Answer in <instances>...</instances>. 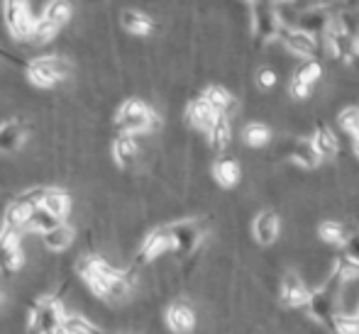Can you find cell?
Returning <instances> with one entry per match:
<instances>
[{
    "label": "cell",
    "mask_w": 359,
    "mask_h": 334,
    "mask_svg": "<svg viewBox=\"0 0 359 334\" xmlns=\"http://www.w3.org/2000/svg\"><path fill=\"white\" fill-rule=\"evenodd\" d=\"M79 273L88 288L98 298L108 302H123L130 295V278L128 273L118 271L110 266L108 261L98 259V256H83L79 261Z\"/></svg>",
    "instance_id": "1"
},
{
    "label": "cell",
    "mask_w": 359,
    "mask_h": 334,
    "mask_svg": "<svg viewBox=\"0 0 359 334\" xmlns=\"http://www.w3.org/2000/svg\"><path fill=\"white\" fill-rule=\"evenodd\" d=\"M115 127L120 134L128 137H140L149 134L159 127V115L140 98H128L115 113Z\"/></svg>",
    "instance_id": "2"
},
{
    "label": "cell",
    "mask_w": 359,
    "mask_h": 334,
    "mask_svg": "<svg viewBox=\"0 0 359 334\" xmlns=\"http://www.w3.org/2000/svg\"><path fill=\"white\" fill-rule=\"evenodd\" d=\"M64 317H67L64 302L57 295H39L29 305L27 330L29 334H59Z\"/></svg>",
    "instance_id": "3"
},
{
    "label": "cell",
    "mask_w": 359,
    "mask_h": 334,
    "mask_svg": "<svg viewBox=\"0 0 359 334\" xmlns=\"http://www.w3.org/2000/svg\"><path fill=\"white\" fill-rule=\"evenodd\" d=\"M22 71L29 83L37 85V88H54V85H59L62 81L69 78L72 64L67 59L57 57V54H47V57L29 59Z\"/></svg>",
    "instance_id": "4"
},
{
    "label": "cell",
    "mask_w": 359,
    "mask_h": 334,
    "mask_svg": "<svg viewBox=\"0 0 359 334\" xmlns=\"http://www.w3.org/2000/svg\"><path fill=\"white\" fill-rule=\"evenodd\" d=\"M208 217H191V220H179L174 225H169L171 251H176L179 256L196 251V246L201 244V239L208 232Z\"/></svg>",
    "instance_id": "5"
},
{
    "label": "cell",
    "mask_w": 359,
    "mask_h": 334,
    "mask_svg": "<svg viewBox=\"0 0 359 334\" xmlns=\"http://www.w3.org/2000/svg\"><path fill=\"white\" fill-rule=\"evenodd\" d=\"M250 20H252V34L257 44H269L276 39L279 32V20H276L274 3H250Z\"/></svg>",
    "instance_id": "6"
},
{
    "label": "cell",
    "mask_w": 359,
    "mask_h": 334,
    "mask_svg": "<svg viewBox=\"0 0 359 334\" xmlns=\"http://www.w3.org/2000/svg\"><path fill=\"white\" fill-rule=\"evenodd\" d=\"M323 34H325V42H327V47H330L332 57L340 59V62L350 64L359 54V34H352V32H347V29H342V25L337 22L332 15Z\"/></svg>",
    "instance_id": "7"
},
{
    "label": "cell",
    "mask_w": 359,
    "mask_h": 334,
    "mask_svg": "<svg viewBox=\"0 0 359 334\" xmlns=\"http://www.w3.org/2000/svg\"><path fill=\"white\" fill-rule=\"evenodd\" d=\"M3 22L15 39H27L29 42L34 20L29 15L27 3H3Z\"/></svg>",
    "instance_id": "8"
},
{
    "label": "cell",
    "mask_w": 359,
    "mask_h": 334,
    "mask_svg": "<svg viewBox=\"0 0 359 334\" xmlns=\"http://www.w3.org/2000/svg\"><path fill=\"white\" fill-rule=\"evenodd\" d=\"M308 298H311V291L301 281V276L293 268H286V273L279 281V302L288 310H298V307H306Z\"/></svg>",
    "instance_id": "9"
},
{
    "label": "cell",
    "mask_w": 359,
    "mask_h": 334,
    "mask_svg": "<svg viewBox=\"0 0 359 334\" xmlns=\"http://www.w3.org/2000/svg\"><path fill=\"white\" fill-rule=\"evenodd\" d=\"M276 39L281 42L284 52L293 54V57H298V59H316L318 39L311 37V34L301 32V29L279 27V32H276Z\"/></svg>",
    "instance_id": "10"
},
{
    "label": "cell",
    "mask_w": 359,
    "mask_h": 334,
    "mask_svg": "<svg viewBox=\"0 0 359 334\" xmlns=\"http://www.w3.org/2000/svg\"><path fill=\"white\" fill-rule=\"evenodd\" d=\"M171 251V235H169V225L166 227H156L142 239V246L137 251V264H151L154 259H159L161 254Z\"/></svg>",
    "instance_id": "11"
},
{
    "label": "cell",
    "mask_w": 359,
    "mask_h": 334,
    "mask_svg": "<svg viewBox=\"0 0 359 334\" xmlns=\"http://www.w3.org/2000/svg\"><path fill=\"white\" fill-rule=\"evenodd\" d=\"M22 266V246H20V232L3 227L0 232V271L15 273Z\"/></svg>",
    "instance_id": "12"
},
{
    "label": "cell",
    "mask_w": 359,
    "mask_h": 334,
    "mask_svg": "<svg viewBox=\"0 0 359 334\" xmlns=\"http://www.w3.org/2000/svg\"><path fill=\"white\" fill-rule=\"evenodd\" d=\"M281 235V217L274 210H259L252 222V237L257 244L271 246Z\"/></svg>",
    "instance_id": "13"
},
{
    "label": "cell",
    "mask_w": 359,
    "mask_h": 334,
    "mask_svg": "<svg viewBox=\"0 0 359 334\" xmlns=\"http://www.w3.org/2000/svg\"><path fill=\"white\" fill-rule=\"evenodd\" d=\"M201 98L205 100V103L210 105V108L215 110L217 118H227L232 120L237 115V110H240V105H237V98L230 93V90L225 88V85H208V88H203V93H201Z\"/></svg>",
    "instance_id": "14"
},
{
    "label": "cell",
    "mask_w": 359,
    "mask_h": 334,
    "mask_svg": "<svg viewBox=\"0 0 359 334\" xmlns=\"http://www.w3.org/2000/svg\"><path fill=\"white\" fill-rule=\"evenodd\" d=\"M164 320L166 327H169L174 334H191L196 327V312L189 302L179 300V302H171L164 312Z\"/></svg>",
    "instance_id": "15"
},
{
    "label": "cell",
    "mask_w": 359,
    "mask_h": 334,
    "mask_svg": "<svg viewBox=\"0 0 359 334\" xmlns=\"http://www.w3.org/2000/svg\"><path fill=\"white\" fill-rule=\"evenodd\" d=\"M215 120H217L215 110L210 108V105L205 103V100L201 98V95H198V98H194L189 105H186V123H189L194 130H198V132L208 134L210 127L215 125Z\"/></svg>",
    "instance_id": "16"
},
{
    "label": "cell",
    "mask_w": 359,
    "mask_h": 334,
    "mask_svg": "<svg viewBox=\"0 0 359 334\" xmlns=\"http://www.w3.org/2000/svg\"><path fill=\"white\" fill-rule=\"evenodd\" d=\"M29 127L22 120H5L0 125V154H13L22 146V141L27 139Z\"/></svg>",
    "instance_id": "17"
},
{
    "label": "cell",
    "mask_w": 359,
    "mask_h": 334,
    "mask_svg": "<svg viewBox=\"0 0 359 334\" xmlns=\"http://www.w3.org/2000/svg\"><path fill=\"white\" fill-rule=\"evenodd\" d=\"M311 141H313V146H316L320 161L337 159V154H340V139H337V134L332 132L325 123H316V130H313Z\"/></svg>",
    "instance_id": "18"
},
{
    "label": "cell",
    "mask_w": 359,
    "mask_h": 334,
    "mask_svg": "<svg viewBox=\"0 0 359 334\" xmlns=\"http://www.w3.org/2000/svg\"><path fill=\"white\" fill-rule=\"evenodd\" d=\"M140 159V144L137 137H128V134H118L113 139V161L120 169H135Z\"/></svg>",
    "instance_id": "19"
},
{
    "label": "cell",
    "mask_w": 359,
    "mask_h": 334,
    "mask_svg": "<svg viewBox=\"0 0 359 334\" xmlns=\"http://www.w3.org/2000/svg\"><path fill=\"white\" fill-rule=\"evenodd\" d=\"M39 207H42L49 217H54L57 222H64L69 217V212H72V198H69V193H64L62 188H47Z\"/></svg>",
    "instance_id": "20"
},
{
    "label": "cell",
    "mask_w": 359,
    "mask_h": 334,
    "mask_svg": "<svg viewBox=\"0 0 359 334\" xmlns=\"http://www.w3.org/2000/svg\"><path fill=\"white\" fill-rule=\"evenodd\" d=\"M240 176H242V169H240V161L235 156H220V159L213 164V179L217 181V186L222 188H232V186L240 183Z\"/></svg>",
    "instance_id": "21"
},
{
    "label": "cell",
    "mask_w": 359,
    "mask_h": 334,
    "mask_svg": "<svg viewBox=\"0 0 359 334\" xmlns=\"http://www.w3.org/2000/svg\"><path fill=\"white\" fill-rule=\"evenodd\" d=\"M291 161L296 166H301L303 171H313L323 164L316 146H313V141L308 139V137H296V144H293V151H291Z\"/></svg>",
    "instance_id": "22"
},
{
    "label": "cell",
    "mask_w": 359,
    "mask_h": 334,
    "mask_svg": "<svg viewBox=\"0 0 359 334\" xmlns=\"http://www.w3.org/2000/svg\"><path fill=\"white\" fill-rule=\"evenodd\" d=\"M350 235H352L350 225H345V222H340V220H325L318 225V237L330 246H340L342 249L345 242L350 239Z\"/></svg>",
    "instance_id": "23"
},
{
    "label": "cell",
    "mask_w": 359,
    "mask_h": 334,
    "mask_svg": "<svg viewBox=\"0 0 359 334\" xmlns=\"http://www.w3.org/2000/svg\"><path fill=\"white\" fill-rule=\"evenodd\" d=\"M120 22H123L125 32L135 34V37H147L154 29V20L149 15L140 13V10H123L120 15Z\"/></svg>",
    "instance_id": "24"
},
{
    "label": "cell",
    "mask_w": 359,
    "mask_h": 334,
    "mask_svg": "<svg viewBox=\"0 0 359 334\" xmlns=\"http://www.w3.org/2000/svg\"><path fill=\"white\" fill-rule=\"evenodd\" d=\"M42 242H44V246H47L49 251H64V249H69V246H72L74 230L67 225V222H59V225H54L52 230L44 232Z\"/></svg>",
    "instance_id": "25"
},
{
    "label": "cell",
    "mask_w": 359,
    "mask_h": 334,
    "mask_svg": "<svg viewBox=\"0 0 359 334\" xmlns=\"http://www.w3.org/2000/svg\"><path fill=\"white\" fill-rule=\"evenodd\" d=\"M271 139H274V132H271L269 125L264 123H250L242 127V141L252 149H262V146H269Z\"/></svg>",
    "instance_id": "26"
},
{
    "label": "cell",
    "mask_w": 359,
    "mask_h": 334,
    "mask_svg": "<svg viewBox=\"0 0 359 334\" xmlns=\"http://www.w3.org/2000/svg\"><path fill=\"white\" fill-rule=\"evenodd\" d=\"M208 137V146L215 151V154H222V151L230 146L232 141V123L227 118H217L215 125L210 127V132L205 134Z\"/></svg>",
    "instance_id": "27"
},
{
    "label": "cell",
    "mask_w": 359,
    "mask_h": 334,
    "mask_svg": "<svg viewBox=\"0 0 359 334\" xmlns=\"http://www.w3.org/2000/svg\"><path fill=\"white\" fill-rule=\"evenodd\" d=\"M323 76H325V71H323L320 59H303V62L293 69L291 78H296V81H301V83L313 85V88H316V85L323 81Z\"/></svg>",
    "instance_id": "28"
},
{
    "label": "cell",
    "mask_w": 359,
    "mask_h": 334,
    "mask_svg": "<svg viewBox=\"0 0 359 334\" xmlns=\"http://www.w3.org/2000/svg\"><path fill=\"white\" fill-rule=\"evenodd\" d=\"M59 334H105L103 330H98V327L93 325V322H88L86 317L81 315H67L62 322V332Z\"/></svg>",
    "instance_id": "29"
},
{
    "label": "cell",
    "mask_w": 359,
    "mask_h": 334,
    "mask_svg": "<svg viewBox=\"0 0 359 334\" xmlns=\"http://www.w3.org/2000/svg\"><path fill=\"white\" fill-rule=\"evenodd\" d=\"M69 18H72V3H47L44 5V20L57 25L59 29L69 22Z\"/></svg>",
    "instance_id": "30"
},
{
    "label": "cell",
    "mask_w": 359,
    "mask_h": 334,
    "mask_svg": "<svg viewBox=\"0 0 359 334\" xmlns=\"http://www.w3.org/2000/svg\"><path fill=\"white\" fill-rule=\"evenodd\" d=\"M54 225H59V222L54 220V217H49L42 207H34V210L29 212L27 222H25V227H27V230H34V232H39V235H44L47 230H52Z\"/></svg>",
    "instance_id": "31"
},
{
    "label": "cell",
    "mask_w": 359,
    "mask_h": 334,
    "mask_svg": "<svg viewBox=\"0 0 359 334\" xmlns=\"http://www.w3.org/2000/svg\"><path fill=\"white\" fill-rule=\"evenodd\" d=\"M57 32H59L57 25H52L49 20L42 18V20H37V22H34L32 34H29V42H32V44H47Z\"/></svg>",
    "instance_id": "32"
},
{
    "label": "cell",
    "mask_w": 359,
    "mask_h": 334,
    "mask_svg": "<svg viewBox=\"0 0 359 334\" xmlns=\"http://www.w3.org/2000/svg\"><path fill=\"white\" fill-rule=\"evenodd\" d=\"M340 127L352 134V139H359V105H350V108L340 110Z\"/></svg>",
    "instance_id": "33"
},
{
    "label": "cell",
    "mask_w": 359,
    "mask_h": 334,
    "mask_svg": "<svg viewBox=\"0 0 359 334\" xmlns=\"http://www.w3.org/2000/svg\"><path fill=\"white\" fill-rule=\"evenodd\" d=\"M335 334H359V317L357 315H335L332 320Z\"/></svg>",
    "instance_id": "34"
},
{
    "label": "cell",
    "mask_w": 359,
    "mask_h": 334,
    "mask_svg": "<svg viewBox=\"0 0 359 334\" xmlns=\"http://www.w3.org/2000/svg\"><path fill=\"white\" fill-rule=\"evenodd\" d=\"M255 83L259 90H266V88H274L276 85V74L266 67H259L257 69V76H255Z\"/></svg>",
    "instance_id": "35"
},
{
    "label": "cell",
    "mask_w": 359,
    "mask_h": 334,
    "mask_svg": "<svg viewBox=\"0 0 359 334\" xmlns=\"http://www.w3.org/2000/svg\"><path fill=\"white\" fill-rule=\"evenodd\" d=\"M0 59H5L8 64H13V67H18V69H25V59H18V57H13L10 52H5V49H0Z\"/></svg>",
    "instance_id": "36"
},
{
    "label": "cell",
    "mask_w": 359,
    "mask_h": 334,
    "mask_svg": "<svg viewBox=\"0 0 359 334\" xmlns=\"http://www.w3.org/2000/svg\"><path fill=\"white\" fill-rule=\"evenodd\" d=\"M357 317H359V307H357Z\"/></svg>",
    "instance_id": "37"
}]
</instances>
